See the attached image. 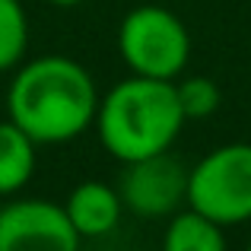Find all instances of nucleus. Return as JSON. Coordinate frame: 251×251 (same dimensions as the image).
<instances>
[{
    "label": "nucleus",
    "instance_id": "nucleus-1",
    "mask_svg": "<svg viewBox=\"0 0 251 251\" xmlns=\"http://www.w3.org/2000/svg\"><path fill=\"white\" fill-rule=\"evenodd\" d=\"M99 89L80 61L42 54L23 61L6 86V118L38 147L76 140L96 124Z\"/></svg>",
    "mask_w": 251,
    "mask_h": 251
},
{
    "label": "nucleus",
    "instance_id": "nucleus-2",
    "mask_svg": "<svg viewBox=\"0 0 251 251\" xmlns=\"http://www.w3.org/2000/svg\"><path fill=\"white\" fill-rule=\"evenodd\" d=\"M184 124L188 121L178 105L175 80L130 74L99 99L92 127L108 156L118 162H134L172 150Z\"/></svg>",
    "mask_w": 251,
    "mask_h": 251
},
{
    "label": "nucleus",
    "instance_id": "nucleus-3",
    "mask_svg": "<svg viewBox=\"0 0 251 251\" xmlns=\"http://www.w3.org/2000/svg\"><path fill=\"white\" fill-rule=\"evenodd\" d=\"M118 54L137 76L178 80L191 61V35L172 10L143 3L118 25Z\"/></svg>",
    "mask_w": 251,
    "mask_h": 251
},
{
    "label": "nucleus",
    "instance_id": "nucleus-4",
    "mask_svg": "<svg viewBox=\"0 0 251 251\" xmlns=\"http://www.w3.org/2000/svg\"><path fill=\"white\" fill-rule=\"evenodd\" d=\"M188 207L223 229L251 220V143H226L188 172Z\"/></svg>",
    "mask_w": 251,
    "mask_h": 251
},
{
    "label": "nucleus",
    "instance_id": "nucleus-5",
    "mask_svg": "<svg viewBox=\"0 0 251 251\" xmlns=\"http://www.w3.org/2000/svg\"><path fill=\"white\" fill-rule=\"evenodd\" d=\"M124 172L118 178V194H121L124 210L147 220H162V216L178 213L188 207V166L172 150L156 156H143L134 162H121Z\"/></svg>",
    "mask_w": 251,
    "mask_h": 251
},
{
    "label": "nucleus",
    "instance_id": "nucleus-6",
    "mask_svg": "<svg viewBox=\"0 0 251 251\" xmlns=\"http://www.w3.org/2000/svg\"><path fill=\"white\" fill-rule=\"evenodd\" d=\"M64 203L45 197H13L0 207V251H80Z\"/></svg>",
    "mask_w": 251,
    "mask_h": 251
},
{
    "label": "nucleus",
    "instance_id": "nucleus-7",
    "mask_svg": "<svg viewBox=\"0 0 251 251\" xmlns=\"http://www.w3.org/2000/svg\"><path fill=\"white\" fill-rule=\"evenodd\" d=\"M64 210H67L74 229L83 235V239H102V235L115 232L118 223H121L124 203L118 188L105 181H80L64 201Z\"/></svg>",
    "mask_w": 251,
    "mask_h": 251
},
{
    "label": "nucleus",
    "instance_id": "nucleus-8",
    "mask_svg": "<svg viewBox=\"0 0 251 251\" xmlns=\"http://www.w3.org/2000/svg\"><path fill=\"white\" fill-rule=\"evenodd\" d=\"M38 143L10 118L0 121V197H13L32 181Z\"/></svg>",
    "mask_w": 251,
    "mask_h": 251
},
{
    "label": "nucleus",
    "instance_id": "nucleus-9",
    "mask_svg": "<svg viewBox=\"0 0 251 251\" xmlns=\"http://www.w3.org/2000/svg\"><path fill=\"white\" fill-rule=\"evenodd\" d=\"M226 232L220 223L197 210H178L172 213L166 232H162V251H226Z\"/></svg>",
    "mask_w": 251,
    "mask_h": 251
},
{
    "label": "nucleus",
    "instance_id": "nucleus-10",
    "mask_svg": "<svg viewBox=\"0 0 251 251\" xmlns=\"http://www.w3.org/2000/svg\"><path fill=\"white\" fill-rule=\"evenodd\" d=\"M29 51V16L19 0H0V74L16 70Z\"/></svg>",
    "mask_w": 251,
    "mask_h": 251
},
{
    "label": "nucleus",
    "instance_id": "nucleus-11",
    "mask_svg": "<svg viewBox=\"0 0 251 251\" xmlns=\"http://www.w3.org/2000/svg\"><path fill=\"white\" fill-rule=\"evenodd\" d=\"M178 92V105H181L184 121H203V118L216 115L223 102V92L210 76H184L175 83Z\"/></svg>",
    "mask_w": 251,
    "mask_h": 251
},
{
    "label": "nucleus",
    "instance_id": "nucleus-12",
    "mask_svg": "<svg viewBox=\"0 0 251 251\" xmlns=\"http://www.w3.org/2000/svg\"><path fill=\"white\" fill-rule=\"evenodd\" d=\"M48 3H54V6H76V3H83V0H48Z\"/></svg>",
    "mask_w": 251,
    "mask_h": 251
},
{
    "label": "nucleus",
    "instance_id": "nucleus-13",
    "mask_svg": "<svg viewBox=\"0 0 251 251\" xmlns=\"http://www.w3.org/2000/svg\"><path fill=\"white\" fill-rule=\"evenodd\" d=\"M248 251H251V245H248Z\"/></svg>",
    "mask_w": 251,
    "mask_h": 251
}]
</instances>
